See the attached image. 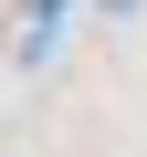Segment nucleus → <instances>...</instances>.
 I'll use <instances>...</instances> for the list:
<instances>
[{"mask_svg":"<svg viewBox=\"0 0 147 157\" xmlns=\"http://www.w3.org/2000/svg\"><path fill=\"white\" fill-rule=\"evenodd\" d=\"M95 11H137V0H95Z\"/></svg>","mask_w":147,"mask_h":157,"instance_id":"obj_1","label":"nucleus"}]
</instances>
